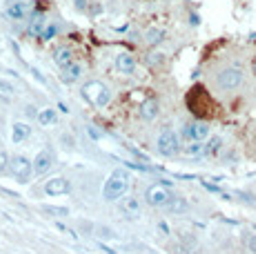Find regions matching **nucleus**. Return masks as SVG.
Here are the masks:
<instances>
[{"instance_id": "f257e3e1", "label": "nucleus", "mask_w": 256, "mask_h": 254, "mask_svg": "<svg viewBox=\"0 0 256 254\" xmlns=\"http://www.w3.org/2000/svg\"><path fill=\"white\" fill-rule=\"evenodd\" d=\"M127 190H130V172L127 170H114L110 174V178L105 180V188H102V198L107 203H114V201H120L125 198Z\"/></svg>"}, {"instance_id": "f03ea898", "label": "nucleus", "mask_w": 256, "mask_h": 254, "mask_svg": "<svg viewBox=\"0 0 256 254\" xmlns=\"http://www.w3.org/2000/svg\"><path fill=\"white\" fill-rule=\"evenodd\" d=\"M82 98L90 100L92 105H96V107H107L112 100V92L107 85L94 80V82H87V85L82 87Z\"/></svg>"}, {"instance_id": "7ed1b4c3", "label": "nucleus", "mask_w": 256, "mask_h": 254, "mask_svg": "<svg viewBox=\"0 0 256 254\" xmlns=\"http://www.w3.org/2000/svg\"><path fill=\"white\" fill-rule=\"evenodd\" d=\"M243 70L240 67H225V70H220L218 74H216V85H218V90L223 92H234L238 90L240 85H243Z\"/></svg>"}, {"instance_id": "20e7f679", "label": "nucleus", "mask_w": 256, "mask_h": 254, "mask_svg": "<svg viewBox=\"0 0 256 254\" xmlns=\"http://www.w3.org/2000/svg\"><path fill=\"white\" fill-rule=\"evenodd\" d=\"M156 150H158L160 156H167V158L176 156V154L180 152V138H178V134H176L174 130H170V127H165V130L158 134V138H156Z\"/></svg>"}, {"instance_id": "39448f33", "label": "nucleus", "mask_w": 256, "mask_h": 254, "mask_svg": "<svg viewBox=\"0 0 256 254\" xmlns=\"http://www.w3.org/2000/svg\"><path fill=\"white\" fill-rule=\"evenodd\" d=\"M34 7H36V0H7L4 14H7L9 20L22 22L34 14Z\"/></svg>"}, {"instance_id": "423d86ee", "label": "nucleus", "mask_w": 256, "mask_h": 254, "mask_svg": "<svg viewBox=\"0 0 256 254\" xmlns=\"http://www.w3.org/2000/svg\"><path fill=\"white\" fill-rule=\"evenodd\" d=\"M174 192H172L167 185L163 183H156V185H152V188H147V192H145V201L147 205H152V208H167L172 201H174Z\"/></svg>"}, {"instance_id": "0eeeda50", "label": "nucleus", "mask_w": 256, "mask_h": 254, "mask_svg": "<svg viewBox=\"0 0 256 254\" xmlns=\"http://www.w3.org/2000/svg\"><path fill=\"white\" fill-rule=\"evenodd\" d=\"M183 136L192 143H205L212 136V127L205 120H192L183 127Z\"/></svg>"}, {"instance_id": "6e6552de", "label": "nucleus", "mask_w": 256, "mask_h": 254, "mask_svg": "<svg viewBox=\"0 0 256 254\" xmlns=\"http://www.w3.org/2000/svg\"><path fill=\"white\" fill-rule=\"evenodd\" d=\"M12 176L18 180V183H29V178H32L34 174V160H29L27 156H14L12 158Z\"/></svg>"}, {"instance_id": "1a4fd4ad", "label": "nucleus", "mask_w": 256, "mask_h": 254, "mask_svg": "<svg viewBox=\"0 0 256 254\" xmlns=\"http://www.w3.org/2000/svg\"><path fill=\"white\" fill-rule=\"evenodd\" d=\"M56 165V156H54L52 150H40L34 158V174L36 176H45L49 170Z\"/></svg>"}, {"instance_id": "9d476101", "label": "nucleus", "mask_w": 256, "mask_h": 254, "mask_svg": "<svg viewBox=\"0 0 256 254\" xmlns=\"http://www.w3.org/2000/svg\"><path fill=\"white\" fill-rule=\"evenodd\" d=\"M120 212L125 218H130V221H136V218H140L142 214V203L138 196H125L120 201Z\"/></svg>"}, {"instance_id": "9b49d317", "label": "nucleus", "mask_w": 256, "mask_h": 254, "mask_svg": "<svg viewBox=\"0 0 256 254\" xmlns=\"http://www.w3.org/2000/svg\"><path fill=\"white\" fill-rule=\"evenodd\" d=\"M70 192H72V183L65 176L49 178L45 183V194L47 196H62V194H70Z\"/></svg>"}, {"instance_id": "f8f14e48", "label": "nucleus", "mask_w": 256, "mask_h": 254, "mask_svg": "<svg viewBox=\"0 0 256 254\" xmlns=\"http://www.w3.org/2000/svg\"><path fill=\"white\" fill-rule=\"evenodd\" d=\"M80 76H82L80 62H70L67 67L60 70V82H65V85H74L76 80H80Z\"/></svg>"}, {"instance_id": "ddd939ff", "label": "nucleus", "mask_w": 256, "mask_h": 254, "mask_svg": "<svg viewBox=\"0 0 256 254\" xmlns=\"http://www.w3.org/2000/svg\"><path fill=\"white\" fill-rule=\"evenodd\" d=\"M116 67L120 70V74L132 76L136 72V58L132 54H118L116 56Z\"/></svg>"}, {"instance_id": "4468645a", "label": "nucleus", "mask_w": 256, "mask_h": 254, "mask_svg": "<svg viewBox=\"0 0 256 254\" xmlns=\"http://www.w3.org/2000/svg\"><path fill=\"white\" fill-rule=\"evenodd\" d=\"M32 136V125L29 123H14L12 125V140L14 143H24Z\"/></svg>"}, {"instance_id": "2eb2a0df", "label": "nucleus", "mask_w": 256, "mask_h": 254, "mask_svg": "<svg viewBox=\"0 0 256 254\" xmlns=\"http://www.w3.org/2000/svg\"><path fill=\"white\" fill-rule=\"evenodd\" d=\"M158 116V100L156 98H150L140 105V118L142 120H154Z\"/></svg>"}, {"instance_id": "dca6fc26", "label": "nucleus", "mask_w": 256, "mask_h": 254, "mask_svg": "<svg viewBox=\"0 0 256 254\" xmlns=\"http://www.w3.org/2000/svg\"><path fill=\"white\" fill-rule=\"evenodd\" d=\"M165 40V32L160 27H152V29H147V34H145V42L150 47H156V45H160V42Z\"/></svg>"}, {"instance_id": "f3484780", "label": "nucleus", "mask_w": 256, "mask_h": 254, "mask_svg": "<svg viewBox=\"0 0 256 254\" xmlns=\"http://www.w3.org/2000/svg\"><path fill=\"white\" fill-rule=\"evenodd\" d=\"M54 62H56L58 67H67L70 62H74V56H72V50L70 47H60V50H56V54H54Z\"/></svg>"}, {"instance_id": "a211bd4d", "label": "nucleus", "mask_w": 256, "mask_h": 254, "mask_svg": "<svg viewBox=\"0 0 256 254\" xmlns=\"http://www.w3.org/2000/svg\"><path fill=\"white\" fill-rule=\"evenodd\" d=\"M58 120V114H56V110H40L38 112V123H40L42 127H49V125H54Z\"/></svg>"}, {"instance_id": "6ab92c4d", "label": "nucleus", "mask_w": 256, "mask_h": 254, "mask_svg": "<svg viewBox=\"0 0 256 254\" xmlns=\"http://www.w3.org/2000/svg\"><path fill=\"white\" fill-rule=\"evenodd\" d=\"M45 27H47L45 16H42V14H38V16H34V18H32V25H29V32H32V34H40V36H42Z\"/></svg>"}, {"instance_id": "aec40b11", "label": "nucleus", "mask_w": 256, "mask_h": 254, "mask_svg": "<svg viewBox=\"0 0 256 254\" xmlns=\"http://www.w3.org/2000/svg\"><path fill=\"white\" fill-rule=\"evenodd\" d=\"M220 148H223V138H220V136H214V138H210V143L205 145V154L214 156V154L220 152Z\"/></svg>"}, {"instance_id": "412c9836", "label": "nucleus", "mask_w": 256, "mask_h": 254, "mask_svg": "<svg viewBox=\"0 0 256 254\" xmlns=\"http://www.w3.org/2000/svg\"><path fill=\"white\" fill-rule=\"evenodd\" d=\"M16 92H18L16 82H14V80H7V78H0V94H4V96H14Z\"/></svg>"}, {"instance_id": "4be33fe9", "label": "nucleus", "mask_w": 256, "mask_h": 254, "mask_svg": "<svg viewBox=\"0 0 256 254\" xmlns=\"http://www.w3.org/2000/svg\"><path fill=\"white\" fill-rule=\"evenodd\" d=\"M42 212L52 214V216H70V210L67 208H58V205H42Z\"/></svg>"}, {"instance_id": "5701e85b", "label": "nucleus", "mask_w": 256, "mask_h": 254, "mask_svg": "<svg viewBox=\"0 0 256 254\" xmlns=\"http://www.w3.org/2000/svg\"><path fill=\"white\" fill-rule=\"evenodd\" d=\"M9 170H12V156L0 150V176H2V174H7Z\"/></svg>"}, {"instance_id": "b1692460", "label": "nucleus", "mask_w": 256, "mask_h": 254, "mask_svg": "<svg viewBox=\"0 0 256 254\" xmlns=\"http://www.w3.org/2000/svg\"><path fill=\"white\" fill-rule=\"evenodd\" d=\"M185 154L187 156H200V154H205V143H190L185 148Z\"/></svg>"}, {"instance_id": "393cba45", "label": "nucleus", "mask_w": 256, "mask_h": 254, "mask_svg": "<svg viewBox=\"0 0 256 254\" xmlns=\"http://www.w3.org/2000/svg\"><path fill=\"white\" fill-rule=\"evenodd\" d=\"M165 210H170V212H185V210H187V203L183 201V198H174V201L167 205Z\"/></svg>"}, {"instance_id": "a878e982", "label": "nucleus", "mask_w": 256, "mask_h": 254, "mask_svg": "<svg viewBox=\"0 0 256 254\" xmlns=\"http://www.w3.org/2000/svg\"><path fill=\"white\" fill-rule=\"evenodd\" d=\"M58 34V27L56 25H49V27H45V32H42V40H52L54 36Z\"/></svg>"}, {"instance_id": "bb28decb", "label": "nucleus", "mask_w": 256, "mask_h": 254, "mask_svg": "<svg viewBox=\"0 0 256 254\" xmlns=\"http://www.w3.org/2000/svg\"><path fill=\"white\" fill-rule=\"evenodd\" d=\"M87 4H90L87 0H74V7H76V12H85Z\"/></svg>"}, {"instance_id": "cd10ccee", "label": "nucleus", "mask_w": 256, "mask_h": 254, "mask_svg": "<svg viewBox=\"0 0 256 254\" xmlns=\"http://www.w3.org/2000/svg\"><path fill=\"white\" fill-rule=\"evenodd\" d=\"M87 132H90V136H92V138H96V140H100V138H102V134H100V132H98L94 125L87 127Z\"/></svg>"}, {"instance_id": "c85d7f7f", "label": "nucleus", "mask_w": 256, "mask_h": 254, "mask_svg": "<svg viewBox=\"0 0 256 254\" xmlns=\"http://www.w3.org/2000/svg\"><path fill=\"white\" fill-rule=\"evenodd\" d=\"M248 250L252 254H256V234H252V236L248 238Z\"/></svg>"}, {"instance_id": "c756f323", "label": "nucleus", "mask_w": 256, "mask_h": 254, "mask_svg": "<svg viewBox=\"0 0 256 254\" xmlns=\"http://www.w3.org/2000/svg\"><path fill=\"white\" fill-rule=\"evenodd\" d=\"M98 232H100L98 236H102V238H112V236H114V234H112V230H107V228H100Z\"/></svg>"}, {"instance_id": "7c9ffc66", "label": "nucleus", "mask_w": 256, "mask_h": 254, "mask_svg": "<svg viewBox=\"0 0 256 254\" xmlns=\"http://www.w3.org/2000/svg\"><path fill=\"white\" fill-rule=\"evenodd\" d=\"M152 62H156V65H160V62H163V54H154V58H152Z\"/></svg>"}, {"instance_id": "2f4dec72", "label": "nucleus", "mask_w": 256, "mask_h": 254, "mask_svg": "<svg viewBox=\"0 0 256 254\" xmlns=\"http://www.w3.org/2000/svg\"><path fill=\"white\" fill-rule=\"evenodd\" d=\"M252 74H254V76H256V60H254V62H252Z\"/></svg>"}]
</instances>
